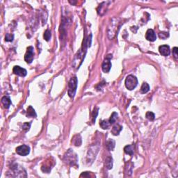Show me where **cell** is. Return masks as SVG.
Listing matches in <instances>:
<instances>
[{
  "label": "cell",
  "mask_w": 178,
  "mask_h": 178,
  "mask_svg": "<svg viewBox=\"0 0 178 178\" xmlns=\"http://www.w3.org/2000/svg\"><path fill=\"white\" fill-rule=\"evenodd\" d=\"M77 83H78V81H77V77H73L68 83V93L71 98H73L75 97V95L77 91Z\"/></svg>",
  "instance_id": "obj_1"
},
{
  "label": "cell",
  "mask_w": 178,
  "mask_h": 178,
  "mask_svg": "<svg viewBox=\"0 0 178 178\" xmlns=\"http://www.w3.org/2000/svg\"><path fill=\"white\" fill-rule=\"evenodd\" d=\"M64 159L68 164H70L72 166L77 165V154H75V152H73V150H71V149H69L68 152H66V154L64 156Z\"/></svg>",
  "instance_id": "obj_2"
},
{
  "label": "cell",
  "mask_w": 178,
  "mask_h": 178,
  "mask_svg": "<svg viewBox=\"0 0 178 178\" xmlns=\"http://www.w3.org/2000/svg\"><path fill=\"white\" fill-rule=\"evenodd\" d=\"M126 88L128 90H132L136 88L138 84V79L134 75H128L125 81Z\"/></svg>",
  "instance_id": "obj_3"
},
{
  "label": "cell",
  "mask_w": 178,
  "mask_h": 178,
  "mask_svg": "<svg viewBox=\"0 0 178 178\" xmlns=\"http://www.w3.org/2000/svg\"><path fill=\"white\" fill-rule=\"evenodd\" d=\"M12 170L14 173V177H26V173L25 170L22 167V166H19L18 164H16L12 167Z\"/></svg>",
  "instance_id": "obj_4"
},
{
  "label": "cell",
  "mask_w": 178,
  "mask_h": 178,
  "mask_svg": "<svg viewBox=\"0 0 178 178\" xmlns=\"http://www.w3.org/2000/svg\"><path fill=\"white\" fill-rule=\"evenodd\" d=\"M111 58H112V55H111V54L108 55L105 59L104 60L103 63L102 64V69L104 73H107L110 71L111 66H112L111 63Z\"/></svg>",
  "instance_id": "obj_5"
},
{
  "label": "cell",
  "mask_w": 178,
  "mask_h": 178,
  "mask_svg": "<svg viewBox=\"0 0 178 178\" xmlns=\"http://www.w3.org/2000/svg\"><path fill=\"white\" fill-rule=\"evenodd\" d=\"M34 56V49L32 46H29L27 47V50L24 55V61L27 63H31L33 60Z\"/></svg>",
  "instance_id": "obj_6"
},
{
  "label": "cell",
  "mask_w": 178,
  "mask_h": 178,
  "mask_svg": "<svg viewBox=\"0 0 178 178\" xmlns=\"http://www.w3.org/2000/svg\"><path fill=\"white\" fill-rule=\"evenodd\" d=\"M16 153L20 156H26L30 152V147L26 145H22L18 146L16 149Z\"/></svg>",
  "instance_id": "obj_7"
},
{
  "label": "cell",
  "mask_w": 178,
  "mask_h": 178,
  "mask_svg": "<svg viewBox=\"0 0 178 178\" xmlns=\"http://www.w3.org/2000/svg\"><path fill=\"white\" fill-rule=\"evenodd\" d=\"M13 72L14 73V74L18 75V76H20V77H25L27 74V72L25 69L21 68L20 66H16L13 67Z\"/></svg>",
  "instance_id": "obj_8"
},
{
  "label": "cell",
  "mask_w": 178,
  "mask_h": 178,
  "mask_svg": "<svg viewBox=\"0 0 178 178\" xmlns=\"http://www.w3.org/2000/svg\"><path fill=\"white\" fill-rule=\"evenodd\" d=\"M159 51L161 54L163 56H168L170 55V47L167 45H161L159 47Z\"/></svg>",
  "instance_id": "obj_9"
},
{
  "label": "cell",
  "mask_w": 178,
  "mask_h": 178,
  "mask_svg": "<svg viewBox=\"0 0 178 178\" xmlns=\"http://www.w3.org/2000/svg\"><path fill=\"white\" fill-rule=\"evenodd\" d=\"M145 38L150 42H154L156 40V33L152 29H149L146 31L145 33Z\"/></svg>",
  "instance_id": "obj_10"
},
{
  "label": "cell",
  "mask_w": 178,
  "mask_h": 178,
  "mask_svg": "<svg viewBox=\"0 0 178 178\" xmlns=\"http://www.w3.org/2000/svg\"><path fill=\"white\" fill-rule=\"evenodd\" d=\"M2 103L3 104V105L6 109H9V106L11 104V100L10 99L8 96H4L2 98Z\"/></svg>",
  "instance_id": "obj_11"
},
{
  "label": "cell",
  "mask_w": 178,
  "mask_h": 178,
  "mask_svg": "<svg viewBox=\"0 0 178 178\" xmlns=\"http://www.w3.org/2000/svg\"><path fill=\"white\" fill-rule=\"evenodd\" d=\"M123 130V127L120 126L118 124H117L116 125H114L113 127L112 130H111V132L113 135H118L120 134V132H121V130Z\"/></svg>",
  "instance_id": "obj_12"
},
{
  "label": "cell",
  "mask_w": 178,
  "mask_h": 178,
  "mask_svg": "<svg viewBox=\"0 0 178 178\" xmlns=\"http://www.w3.org/2000/svg\"><path fill=\"white\" fill-rule=\"evenodd\" d=\"M105 166L108 170L111 169L113 168V158L111 156H108L105 160Z\"/></svg>",
  "instance_id": "obj_13"
},
{
  "label": "cell",
  "mask_w": 178,
  "mask_h": 178,
  "mask_svg": "<svg viewBox=\"0 0 178 178\" xmlns=\"http://www.w3.org/2000/svg\"><path fill=\"white\" fill-rule=\"evenodd\" d=\"M124 151L126 154H129L130 156H132L134 154V148H133V146L131 145H127L124 147Z\"/></svg>",
  "instance_id": "obj_14"
},
{
  "label": "cell",
  "mask_w": 178,
  "mask_h": 178,
  "mask_svg": "<svg viewBox=\"0 0 178 178\" xmlns=\"http://www.w3.org/2000/svg\"><path fill=\"white\" fill-rule=\"evenodd\" d=\"M27 117H33V118H35L36 117V113H35V110L33 109V108L31 106H29V107L27 108V114H26Z\"/></svg>",
  "instance_id": "obj_15"
},
{
  "label": "cell",
  "mask_w": 178,
  "mask_h": 178,
  "mask_svg": "<svg viewBox=\"0 0 178 178\" xmlns=\"http://www.w3.org/2000/svg\"><path fill=\"white\" fill-rule=\"evenodd\" d=\"M73 142L76 146H80L81 144V136H79V135H77V136H74L73 139Z\"/></svg>",
  "instance_id": "obj_16"
},
{
  "label": "cell",
  "mask_w": 178,
  "mask_h": 178,
  "mask_svg": "<svg viewBox=\"0 0 178 178\" xmlns=\"http://www.w3.org/2000/svg\"><path fill=\"white\" fill-rule=\"evenodd\" d=\"M115 147V141L112 139H110L106 142V148L109 150H113Z\"/></svg>",
  "instance_id": "obj_17"
},
{
  "label": "cell",
  "mask_w": 178,
  "mask_h": 178,
  "mask_svg": "<svg viewBox=\"0 0 178 178\" xmlns=\"http://www.w3.org/2000/svg\"><path fill=\"white\" fill-rule=\"evenodd\" d=\"M110 125L111 124L109 120H102L101 121V123H99V125H100V127H101L103 130H106V129H108V128L109 127Z\"/></svg>",
  "instance_id": "obj_18"
},
{
  "label": "cell",
  "mask_w": 178,
  "mask_h": 178,
  "mask_svg": "<svg viewBox=\"0 0 178 178\" xmlns=\"http://www.w3.org/2000/svg\"><path fill=\"white\" fill-rule=\"evenodd\" d=\"M149 90V86L147 83H143L141 88V91L142 93H146Z\"/></svg>",
  "instance_id": "obj_19"
},
{
  "label": "cell",
  "mask_w": 178,
  "mask_h": 178,
  "mask_svg": "<svg viewBox=\"0 0 178 178\" xmlns=\"http://www.w3.org/2000/svg\"><path fill=\"white\" fill-rule=\"evenodd\" d=\"M117 119H118V114H117L116 112H114L111 114L109 121V123H110L111 125H113V124H114V123L116 121Z\"/></svg>",
  "instance_id": "obj_20"
},
{
  "label": "cell",
  "mask_w": 178,
  "mask_h": 178,
  "mask_svg": "<svg viewBox=\"0 0 178 178\" xmlns=\"http://www.w3.org/2000/svg\"><path fill=\"white\" fill-rule=\"evenodd\" d=\"M43 37H44V39L46 40V41H49L50 40L51 38V31H49V29H47L45 30L44 33V35H43Z\"/></svg>",
  "instance_id": "obj_21"
},
{
  "label": "cell",
  "mask_w": 178,
  "mask_h": 178,
  "mask_svg": "<svg viewBox=\"0 0 178 178\" xmlns=\"http://www.w3.org/2000/svg\"><path fill=\"white\" fill-rule=\"evenodd\" d=\"M145 117H146V118L151 121L154 120V118H155V116H154V113L152 112H150V111H148V112L146 113Z\"/></svg>",
  "instance_id": "obj_22"
},
{
  "label": "cell",
  "mask_w": 178,
  "mask_h": 178,
  "mask_svg": "<svg viewBox=\"0 0 178 178\" xmlns=\"http://www.w3.org/2000/svg\"><path fill=\"white\" fill-rule=\"evenodd\" d=\"M14 39V35L11 33H6L5 36V40L6 42H12Z\"/></svg>",
  "instance_id": "obj_23"
},
{
  "label": "cell",
  "mask_w": 178,
  "mask_h": 178,
  "mask_svg": "<svg viewBox=\"0 0 178 178\" xmlns=\"http://www.w3.org/2000/svg\"><path fill=\"white\" fill-rule=\"evenodd\" d=\"M98 111H99L98 108H95L94 110H93V113H92V122L93 123L96 120V117H97V114H98Z\"/></svg>",
  "instance_id": "obj_24"
},
{
  "label": "cell",
  "mask_w": 178,
  "mask_h": 178,
  "mask_svg": "<svg viewBox=\"0 0 178 178\" xmlns=\"http://www.w3.org/2000/svg\"><path fill=\"white\" fill-rule=\"evenodd\" d=\"M30 126H31V123H24L23 125H22V129L24 130H29L30 128Z\"/></svg>",
  "instance_id": "obj_25"
},
{
  "label": "cell",
  "mask_w": 178,
  "mask_h": 178,
  "mask_svg": "<svg viewBox=\"0 0 178 178\" xmlns=\"http://www.w3.org/2000/svg\"><path fill=\"white\" fill-rule=\"evenodd\" d=\"M177 49H178L177 47H174V48L173 49V54L174 56H175V58H176V59L177 58V56H178Z\"/></svg>",
  "instance_id": "obj_26"
}]
</instances>
